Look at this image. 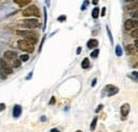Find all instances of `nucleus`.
Wrapping results in <instances>:
<instances>
[{"instance_id":"nucleus-1","label":"nucleus","mask_w":138,"mask_h":132,"mask_svg":"<svg viewBox=\"0 0 138 132\" xmlns=\"http://www.w3.org/2000/svg\"><path fill=\"white\" fill-rule=\"evenodd\" d=\"M16 34L19 35V36L25 37L27 41H29L31 44L35 45L37 43V36L36 34L34 33L33 31H22V30H17L16 31Z\"/></svg>"},{"instance_id":"nucleus-2","label":"nucleus","mask_w":138,"mask_h":132,"mask_svg":"<svg viewBox=\"0 0 138 132\" xmlns=\"http://www.w3.org/2000/svg\"><path fill=\"white\" fill-rule=\"evenodd\" d=\"M22 15L25 17H37L38 18V17H40V12H39V9L36 5L31 4L22 11Z\"/></svg>"},{"instance_id":"nucleus-3","label":"nucleus","mask_w":138,"mask_h":132,"mask_svg":"<svg viewBox=\"0 0 138 132\" xmlns=\"http://www.w3.org/2000/svg\"><path fill=\"white\" fill-rule=\"evenodd\" d=\"M17 46L20 50L25 51V52H33L34 51V45L31 44L29 41L27 40H19L17 43Z\"/></svg>"},{"instance_id":"nucleus-4","label":"nucleus","mask_w":138,"mask_h":132,"mask_svg":"<svg viewBox=\"0 0 138 132\" xmlns=\"http://www.w3.org/2000/svg\"><path fill=\"white\" fill-rule=\"evenodd\" d=\"M22 26L25 28H29V29H36L39 27V22L36 18H29V19H25L22 21Z\"/></svg>"},{"instance_id":"nucleus-5","label":"nucleus","mask_w":138,"mask_h":132,"mask_svg":"<svg viewBox=\"0 0 138 132\" xmlns=\"http://www.w3.org/2000/svg\"><path fill=\"white\" fill-rule=\"evenodd\" d=\"M0 69H1L5 75H11V73H13V68L5 62L4 59L0 60Z\"/></svg>"},{"instance_id":"nucleus-6","label":"nucleus","mask_w":138,"mask_h":132,"mask_svg":"<svg viewBox=\"0 0 138 132\" xmlns=\"http://www.w3.org/2000/svg\"><path fill=\"white\" fill-rule=\"evenodd\" d=\"M138 27V21L137 19H127L124 22V29L126 31H132L133 29H135Z\"/></svg>"},{"instance_id":"nucleus-7","label":"nucleus","mask_w":138,"mask_h":132,"mask_svg":"<svg viewBox=\"0 0 138 132\" xmlns=\"http://www.w3.org/2000/svg\"><path fill=\"white\" fill-rule=\"evenodd\" d=\"M130 110H131V108H130V104L129 103H123L122 105H121V108H120V114H121V116H122V119L126 118V116L130 113Z\"/></svg>"},{"instance_id":"nucleus-8","label":"nucleus","mask_w":138,"mask_h":132,"mask_svg":"<svg viewBox=\"0 0 138 132\" xmlns=\"http://www.w3.org/2000/svg\"><path fill=\"white\" fill-rule=\"evenodd\" d=\"M105 89H107V95L108 96H113L115 94H117L118 91H119V88H116V86H114V85H107L106 88H105Z\"/></svg>"},{"instance_id":"nucleus-9","label":"nucleus","mask_w":138,"mask_h":132,"mask_svg":"<svg viewBox=\"0 0 138 132\" xmlns=\"http://www.w3.org/2000/svg\"><path fill=\"white\" fill-rule=\"evenodd\" d=\"M3 57L5 58V59H8V60H14L16 57H17V53L15 52V51H13V50H8V51H5L4 53H3Z\"/></svg>"},{"instance_id":"nucleus-10","label":"nucleus","mask_w":138,"mask_h":132,"mask_svg":"<svg viewBox=\"0 0 138 132\" xmlns=\"http://www.w3.org/2000/svg\"><path fill=\"white\" fill-rule=\"evenodd\" d=\"M126 52L130 54V56H133V54H137V47H135L133 44H130L126 46Z\"/></svg>"},{"instance_id":"nucleus-11","label":"nucleus","mask_w":138,"mask_h":132,"mask_svg":"<svg viewBox=\"0 0 138 132\" xmlns=\"http://www.w3.org/2000/svg\"><path fill=\"white\" fill-rule=\"evenodd\" d=\"M21 112H22V108L19 104H16L14 107V109H13V116L14 117H19L20 116V114H21Z\"/></svg>"},{"instance_id":"nucleus-12","label":"nucleus","mask_w":138,"mask_h":132,"mask_svg":"<svg viewBox=\"0 0 138 132\" xmlns=\"http://www.w3.org/2000/svg\"><path fill=\"white\" fill-rule=\"evenodd\" d=\"M99 45V42L96 40V38H91L87 42V48L89 49H94V48H97V46Z\"/></svg>"},{"instance_id":"nucleus-13","label":"nucleus","mask_w":138,"mask_h":132,"mask_svg":"<svg viewBox=\"0 0 138 132\" xmlns=\"http://www.w3.org/2000/svg\"><path fill=\"white\" fill-rule=\"evenodd\" d=\"M14 2L17 4L18 6H25L31 3V0H14Z\"/></svg>"},{"instance_id":"nucleus-14","label":"nucleus","mask_w":138,"mask_h":132,"mask_svg":"<svg viewBox=\"0 0 138 132\" xmlns=\"http://www.w3.org/2000/svg\"><path fill=\"white\" fill-rule=\"evenodd\" d=\"M81 65H82V68H88L89 65H90V63H89V59L88 58H85L84 60L82 61V63H81Z\"/></svg>"},{"instance_id":"nucleus-15","label":"nucleus","mask_w":138,"mask_h":132,"mask_svg":"<svg viewBox=\"0 0 138 132\" xmlns=\"http://www.w3.org/2000/svg\"><path fill=\"white\" fill-rule=\"evenodd\" d=\"M115 53H116L117 57H121V56H122L123 51H122V48H121L120 45H117V46H116V49H115Z\"/></svg>"},{"instance_id":"nucleus-16","label":"nucleus","mask_w":138,"mask_h":132,"mask_svg":"<svg viewBox=\"0 0 138 132\" xmlns=\"http://www.w3.org/2000/svg\"><path fill=\"white\" fill-rule=\"evenodd\" d=\"M91 14H92V17H94L95 19L98 18V17H99V14H100V10H99V8H97V6H96V8L92 10V13H91Z\"/></svg>"},{"instance_id":"nucleus-17","label":"nucleus","mask_w":138,"mask_h":132,"mask_svg":"<svg viewBox=\"0 0 138 132\" xmlns=\"http://www.w3.org/2000/svg\"><path fill=\"white\" fill-rule=\"evenodd\" d=\"M21 65V61L20 60H18V59H16V58H15V59L14 60H13V67H15V68H18V67L19 66H20Z\"/></svg>"},{"instance_id":"nucleus-18","label":"nucleus","mask_w":138,"mask_h":132,"mask_svg":"<svg viewBox=\"0 0 138 132\" xmlns=\"http://www.w3.org/2000/svg\"><path fill=\"white\" fill-rule=\"evenodd\" d=\"M127 10L132 11V10H137V2H134V3H130L129 5L126 6Z\"/></svg>"},{"instance_id":"nucleus-19","label":"nucleus","mask_w":138,"mask_h":132,"mask_svg":"<svg viewBox=\"0 0 138 132\" xmlns=\"http://www.w3.org/2000/svg\"><path fill=\"white\" fill-rule=\"evenodd\" d=\"M19 60L21 61V62H27V61L29 60V54H21L20 57H19Z\"/></svg>"},{"instance_id":"nucleus-20","label":"nucleus","mask_w":138,"mask_h":132,"mask_svg":"<svg viewBox=\"0 0 138 132\" xmlns=\"http://www.w3.org/2000/svg\"><path fill=\"white\" fill-rule=\"evenodd\" d=\"M97 121H98V117H95L91 121V126H90V129L91 130H95L96 129V126H97Z\"/></svg>"},{"instance_id":"nucleus-21","label":"nucleus","mask_w":138,"mask_h":132,"mask_svg":"<svg viewBox=\"0 0 138 132\" xmlns=\"http://www.w3.org/2000/svg\"><path fill=\"white\" fill-rule=\"evenodd\" d=\"M106 31H107V34H108V37H110V41H111V44L113 45L114 44V40H113V35L111 33V30L110 28H108V26H106Z\"/></svg>"},{"instance_id":"nucleus-22","label":"nucleus","mask_w":138,"mask_h":132,"mask_svg":"<svg viewBox=\"0 0 138 132\" xmlns=\"http://www.w3.org/2000/svg\"><path fill=\"white\" fill-rule=\"evenodd\" d=\"M131 36L134 37V38H137L138 37V29L135 28V29H133L132 32H131Z\"/></svg>"},{"instance_id":"nucleus-23","label":"nucleus","mask_w":138,"mask_h":132,"mask_svg":"<svg viewBox=\"0 0 138 132\" xmlns=\"http://www.w3.org/2000/svg\"><path fill=\"white\" fill-rule=\"evenodd\" d=\"M99 52H100V50H99V49H95V50L90 53V57H91V58H97V57L99 56Z\"/></svg>"},{"instance_id":"nucleus-24","label":"nucleus","mask_w":138,"mask_h":132,"mask_svg":"<svg viewBox=\"0 0 138 132\" xmlns=\"http://www.w3.org/2000/svg\"><path fill=\"white\" fill-rule=\"evenodd\" d=\"M44 14H45V22H44V30L46 29V25H47V9H44Z\"/></svg>"},{"instance_id":"nucleus-25","label":"nucleus","mask_w":138,"mask_h":132,"mask_svg":"<svg viewBox=\"0 0 138 132\" xmlns=\"http://www.w3.org/2000/svg\"><path fill=\"white\" fill-rule=\"evenodd\" d=\"M131 15H132V17H134L135 19H137V16H138V14H137V10H134V12H133V11L131 12Z\"/></svg>"},{"instance_id":"nucleus-26","label":"nucleus","mask_w":138,"mask_h":132,"mask_svg":"<svg viewBox=\"0 0 138 132\" xmlns=\"http://www.w3.org/2000/svg\"><path fill=\"white\" fill-rule=\"evenodd\" d=\"M57 20H59V21H65V20H66V16H65V15L60 16V17L57 18Z\"/></svg>"},{"instance_id":"nucleus-27","label":"nucleus","mask_w":138,"mask_h":132,"mask_svg":"<svg viewBox=\"0 0 138 132\" xmlns=\"http://www.w3.org/2000/svg\"><path fill=\"white\" fill-rule=\"evenodd\" d=\"M105 12H106V8H102V10H101V16H105Z\"/></svg>"},{"instance_id":"nucleus-28","label":"nucleus","mask_w":138,"mask_h":132,"mask_svg":"<svg viewBox=\"0 0 138 132\" xmlns=\"http://www.w3.org/2000/svg\"><path fill=\"white\" fill-rule=\"evenodd\" d=\"M5 109V103H0V112Z\"/></svg>"},{"instance_id":"nucleus-29","label":"nucleus","mask_w":138,"mask_h":132,"mask_svg":"<svg viewBox=\"0 0 138 132\" xmlns=\"http://www.w3.org/2000/svg\"><path fill=\"white\" fill-rule=\"evenodd\" d=\"M102 108H103V105H102V104H100V105H98V108H97V109H96V112H97V113H98V112H99V111H101V110H102Z\"/></svg>"},{"instance_id":"nucleus-30","label":"nucleus","mask_w":138,"mask_h":132,"mask_svg":"<svg viewBox=\"0 0 138 132\" xmlns=\"http://www.w3.org/2000/svg\"><path fill=\"white\" fill-rule=\"evenodd\" d=\"M54 102H55V97H52L50 100V104H54Z\"/></svg>"},{"instance_id":"nucleus-31","label":"nucleus","mask_w":138,"mask_h":132,"mask_svg":"<svg viewBox=\"0 0 138 132\" xmlns=\"http://www.w3.org/2000/svg\"><path fill=\"white\" fill-rule=\"evenodd\" d=\"M96 83H97V79H94V80H92L91 85H92V86H95V85H96Z\"/></svg>"},{"instance_id":"nucleus-32","label":"nucleus","mask_w":138,"mask_h":132,"mask_svg":"<svg viewBox=\"0 0 138 132\" xmlns=\"http://www.w3.org/2000/svg\"><path fill=\"white\" fill-rule=\"evenodd\" d=\"M81 49H82L81 47H78V50H76V53H78V54H80V53H81Z\"/></svg>"},{"instance_id":"nucleus-33","label":"nucleus","mask_w":138,"mask_h":132,"mask_svg":"<svg viewBox=\"0 0 138 132\" xmlns=\"http://www.w3.org/2000/svg\"><path fill=\"white\" fill-rule=\"evenodd\" d=\"M98 1H99V0H92V4H97V3H98Z\"/></svg>"},{"instance_id":"nucleus-34","label":"nucleus","mask_w":138,"mask_h":132,"mask_svg":"<svg viewBox=\"0 0 138 132\" xmlns=\"http://www.w3.org/2000/svg\"><path fill=\"white\" fill-rule=\"evenodd\" d=\"M45 1H46V4H47L48 6L50 5V0H45Z\"/></svg>"},{"instance_id":"nucleus-35","label":"nucleus","mask_w":138,"mask_h":132,"mask_svg":"<svg viewBox=\"0 0 138 132\" xmlns=\"http://www.w3.org/2000/svg\"><path fill=\"white\" fill-rule=\"evenodd\" d=\"M137 45H138V41H137V38H135V44H134V46L137 47Z\"/></svg>"},{"instance_id":"nucleus-36","label":"nucleus","mask_w":138,"mask_h":132,"mask_svg":"<svg viewBox=\"0 0 138 132\" xmlns=\"http://www.w3.org/2000/svg\"><path fill=\"white\" fill-rule=\"evenodd\" d=\"M51 131H52V132H57V131H59V130H57V129H52V130H51Z\"/></svg>"},{"instance_id":"nucleus-37","label":"nucleus","mask_w":138,"mask_h":132,"mask_svg":"<svg viewBox=\"0 0 138 132\" xmlns=\"http://www.w3.org/2000/svg\"><path fill=\"white\" fill-rule=\"evenodd\" d=\"M124 1H126V2H132V1H134V0H124Z\"/></svg>"}]
</instances>
